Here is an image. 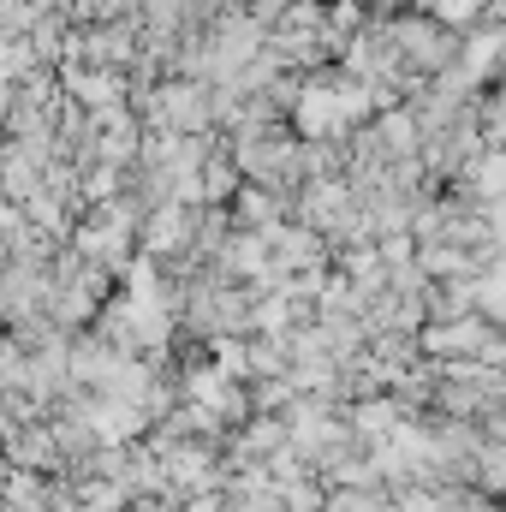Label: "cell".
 Instances as JSON below:
<instances>
[{
    "label": "cell",
    "mask_w": 506,
    "mask_h": 512,
    "mask_svg": "<svg viewBox=\"0 0 506 512\" xmlns=\"http://www.w3.org/2000/svg\"><path fill=\"white\" fill-rule=\"evenodd\" d=\"M423 12H429V18H441L447 30H465V24H477L483 0H423Z\"/></svg>",
    "instance_id": "obj_1"
},
{
    "label": "cell",
    "mask_w": 506,
    "mask_h": 512,
    "mask_svg": "<svg viewBox=\"0 0 506 512\" xmlns=\"http://www.w3.org/2000/svg\"><path fill=\"white\" fill-rule=\"evenodd\" d=\"M405 512H447L441 501H423V495H405Z\"/></svg>",
    "instance_id": "obj_2"
}]
</instances>
